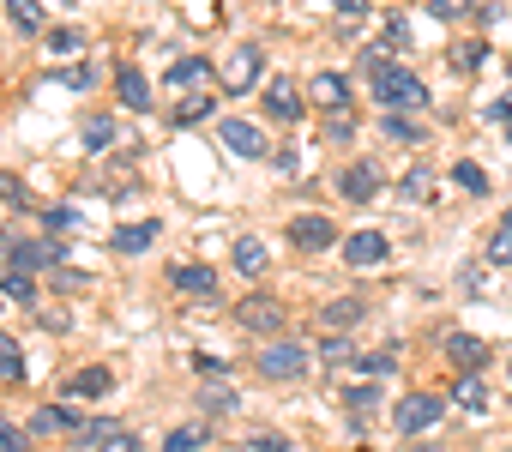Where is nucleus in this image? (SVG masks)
I'll return each instance as SVG.
<instances>
[{
    "instance_id": "obj_1",
    "label": "nucleus",
    "mask_w": 512,
    "mask_h": 452,
    "mask_svg": "<svg viewBox=\"0 0 512 452\" xmlns=\"http://www.w3.org/2000/svg\"><path fill=\"white\" fill-rule=\"evenodd\" d=\"M362 73H368V85H374V103H380V109H428V85H422L410 67L386 61L380 49H362Z\"/></svg>"
},
{
    "instance_id": "obj_2",
    "label": "nucleus",
    "mask_w": 512,
    "mask_h": 452,
    "mask_svg": "<svg viewBox=\"0 0 512 452\" xmlns=\"http://www.w3.org/2000/svg\"><path fill=\"white\" fill-rule=\"evenodd\" d=\"M266 79V49L260 43H241V49H229V61L217 67V85L229 91V97H247L253 85Z\"/></svg>"
},
{
    "instance_id": "obj_3",
    "label": "nucleus",
    "mask_w": 512,
    "mask_h": 452,
    "mask_svg": "<svg viewBox=\"0 0 512 452\" xmlns=\"http://www.w3.org/2000/svg\"><path fill=\"white\" fill-rule=\"evenodd\" d=\"M284 320H290V308H284L278 296H266V290H253V296H241V302H235V326H241V332L278 338V332H284Z\"/></svg>"
},
{
    "instance_id": "obj_4",
    "label": "nucleus",
    "mask_w": 512,
    "mask_h": 452,
    "mask_svg": "<svg viewBox=\"0 0 512 452\" xmlns=\"http://www.w3.org/2000/svg\"><path fill=\"white\" fill-rule=\"evenodd\" d=\"M260 374H266V380L296 386V380H308V350H302L296 338H272V344L260 350Z\"/></svg>"
},
{
    "instance_id": "obj_5",
    "label": "nucleus",
    "mask_w": 512,
    "mask_h": 452,
    "mask_svg": "<svg viewBox=\"0 0 512 452\" xmlns=\"http://www.w3.org/2000/svg\"><path fill=\"white\" fill-rule=\"evenodd\" d=\"M7 266H19V272H55V266H67V242H55V236L7 242Z\"/></svg>"
},
{
    "instance_id": "obj_6",
    "label": "nucleus",
    "mask_w": 512,
    "mask_h": 452,
    "mask_svg": "<svg viewBox=\"0 0 512 452\" xmlns=\"http://www.w3.org/2000/svg\"><path fill=\"white\" fill-rule=\"evenodd\" d=\"M338 193H344L350 205H368V199H380V193H386V175H380V163H374V157H356V163H344V175H338Z\"/></svg>"
},
{
    "instance_id": "obj_7",
    "label": "nucleus",
    "mask_w": 512,
    "mask_h": 452,
    "mask_svg": "<svg viewBox=\"0 0 512 452\" xmlns=\"http://www.w3.org/2000/svg\"><path fill=\"white\" fill-rule=\"evenodd\" d=\"M284 242H296L302 254H320V248H332V242H338V223H332L326 211H302V217H290Z\"/></svg>"
},
{
    "instance_id": "obj_8",
    "label": "nucleus",
    "mask_w": 512,
    "mask_h": 452,
    "mask_svg": "<svg viewBox=\"0 0 512 452\" xmlns=\"http://www.w3.org/2000/svg\"><path fill=\"white\" fill-rule=\"evenodd\" d=\"M440 398L434 392H410V398H398V410H392V422H398V434H428L434 422H440Z\"/></svg>"
},
{
    "instance_id": "obj_9",
    "label": "nucleus",
    "mask_w": 512,
    "mask_h": 452,
    "mask_svg": "<svg viewBox=\"0 0 512 452\" xmlns=\"http://www.w3.org/2000/svg\"><path fill=\"white\" fill-rule=\"evenodd\" d=\"M61 392H67V398H79V404H103V398L115 392V374H109L103 362H91V368H73Z\"/></svg>"
},
{
    "instance_id": "obj_10",
    "label": "nucleus",
    "mask_w": 512,
    "mask_h": 452,
    "mask_svg": "<svg viewBox=\"0 0 512 452\" xmlns=\"http://www.w3.org/2000/svg\"><path fill=\"white\" fill-rule=\"evenodd\" d=\"M25 434H85V416L79 410H67V404H37L31 410V422H25Z\"/></svg>"
},
{
    "instance_id": "obj_11",
    "label": "nucleus",
    "mask_w": 512,
    "mask_h": 452,
    "mask_svg": "<svg viewBox=\"0 0 512 452\" xmlns=\"http://www.w3.org/2000/svg\"><path fill=\"white\" fill-rule=\"evenodd\" d=\"M386 254H392V242H386L380 230H356V236H344V266H356V272L380 266Z\"/></svg>"
},
{
    "instance_id": "obj_12",
    "label": "nucleus",
    "mask_w": 512,
    "mask_h": 452,
    "mask_svg": "<svg viewBox=\"0 0 512 452\" xmlns=\"http://www.w3.org/2000/svg\"><path fill=\"white\" fill-rule=\"evenodd\" d=\"M302 109H308V103H302V91H296L290 79H272V85H266V115H272L278 127H296Z\"/></svg>"
},
{
    "instance_id": "obj_13",
    "label": "nucleus",
    "mask_w": 512,
    "mask_h": 452,
    "mask_svg": "<svg viewBox=\"0 0 512 452\" xmlns=\"http://www.w3.org/2000/svg\"><path fill=\"white\" fill-rule=\"evenodd\" d=\"M169 284H175L181 296H211V290H217V272L199 266V260H175V266H169Z\"/></svg>"
},
{
    "instance_id": "obj_14",
    "label": "nucleus",
    "mask_w": 512,
    "mask_h": 452,
    "mask_svg": "<svg viewBox=\"0 0 512 452\" xmlns=\"http://www.w3.org/2000/svg\"><path fill=\"white\" fill-rule=\"evenodd\" d=\"M157 230H163V223H157V217H139V223H121V230L109 236V248H115V254H145V248L157 242Z\"/></svg>"
},
{
    "instance_id": "obj_15",
    "label": "nucleus",
    "mask_w": 512,
    "mask_h": 452,
    "mask_svg": "<svg viewBox=\"0 0 512 452\" xmlns=\"http://www.w3.org/2000/svg\"><path fill=\"white\" fill-rule=\"evenodd\" d=\"M229 260H235V272H241V278H260V272L272 266V248H266L260 236H235V248H229Z\"/></svg>"
},
{
    "instance_id": "obj_16",
    "label": "nucleus",
    "mask_w": 512,
    "mask_h": 452,
    "mask_svg": "<svg viewBox=\"0 0 512 452\" xmlns=\"http://www.w3.org/2000/svg\"><path fill=\"white\" fill-rule=\"evenodd\" d=\"M235 157H266V139H260V127L253 121H223V133H217Z\"/></svg>"
},
{
    "instance_id": "obj_17",
    "label": "nucleus",
    "mask_w": 512,
    "mask_h": 452,
    "mask_svg": "<svg viewBox=\"0 0 512 452\" xmlns=\"http://www.w3.org/2000/svg\"><path fill=\"white\" fill-rule=\"evenodd\" d=\"M211 79H217V73H211V61H199V55H181V61L169 67V85H175V91H205Z\"/></svg>"
},
{
    "instance_id": "obj_18",
    "label": "nucleus",
    "mask_w": 512,
    "mask_h": 452,
    "mask_svg": "<svg viewBox=\"0 0 512 452\" xmlns=\"http://www.w3.org/2000/svg\"><path fill=\"white\" fill-rule=\"evenodd\" d=\"M446 356H452V362H458L464 374H476V368L488 362V338H470V332H452V338H446Z\"/></svg>"
},
{
    "instance_id": "obj_19",
    "label": "nucleus",
    "mask_w": 512,
    "mask_h": 452,
    "mask_svg": "<svg viewBox=\"0 0 512 452\" xmlns=\"http://www.w3.org/2000/svg\"><path fill=\"white\" fill-rule=\"evenodd\" d=\"M115 97H121L127 109H151V85H145V73H139V67H115Z\"/></svg>"
},
{
    "instance_id": "obj_20",
    "label": "nucleus",
    "mask_w": 512,
    "mask_h": 452,
    "mask_svg": "<svg viewBox=\"0 0 512 452\" xmlns=\"http://www.w3.org/2000/svg\"><path fill=\"white\" fill-rule=\"evenodd\" d=\"M308 97H314L320 109H350V85H344V73H314Z\"/></svg>"
},
{
    "instance_id": "obj_21",
    "label": "nucleus",
    "mask_w": 512,
    "mask_h": 452,
    "mask_svg": "<svg viewBox=\"0 0 512 452\" xmlns=\"http://www.w3.org/2000/svg\"><path fill=\"white\" fill-rule=\"evenodd\" d=\"M7 19H13L25 37H43V31H49V7H43V0H7Z\"/></svg>"
},
{
    "instance_id": "obj_22",
    "label": "nucleus",
    "mask_w": 512,
    "mask_h": 452,
    "mask_svg": "<svg viewBox=\"0 0 512 452\" xmlns=\"http://www.w3.org/2000/svg\"><path fill=\"white\" fill-rule=\"evenodd\" d=\"M0 290H7V302H19V308H37V272H19V266H7L0 272Z\"/></svg>"
},
{
    "instance_id": "obj_23",
    "label": "nucleus",
    "mask_w": 512,
    "mask_h": 452,
    "mask_svg": "<svg viewBox=\"0 0 512 452\" xmlns=\"http://www.w3.org/2000/svg\"><path fill=\"white\" fill-rule=\"evenodd\" d=\"M362 314H368V302H362V296H338V302H326L320 326H326V332H344V326H356Z\"/></svg>"
},
{
    "instance_id": "obj_24",
    "label": "nucleus",
    "mask_w": 512,
    "mask_h": 452,
    "mask_svg": "<svg viewBox=\"0 0 512 452\" xmlns=\"http://www.w3.org/2000/svg\"><path fill=\"white\" fill-rule=\"evenodd\" d=\"M380 133H386V139H398V145H428L422 121H410V115H398V109H386V115H380Z\"/></svg>"
},
{
    "instance_id": "obj_25",
    "label": "nucleus",
    "mask_w": 512,
    "mask_h": 452,
    "mask_svg": "<svg viewBox=\"0 0 512 452\" xmlns=\"http://www.w3.org/2000/svg\"><path fill=\"white\" fill-rule=\"evenodd\" d=\"M0 380H7V386L25 380V350H19V338H7V332H0Z\"/></svg>"
},
{
    "instance_id": "obj_26",
    "label": "nucleus",
    "mask_w": 512,
    "mask_h": 452,
    "mask_svg": "<svg viewBox=\"0 0 512 452\" xmlns=\"http://www.w3.org/2000/svg\"><path fill=\"white\" fill-rule=\"evenodd\" d=\"M43 43H49V55H79V49H85V31H79V25H49Z\"/></svg>"
},
{
    "instance_id": "obj_27",
    "label": "nucleus",
    "mask_w": 512,
    "mask_h": 452,
    "mask_svg": "<svg viewBox=\"0 0 512 452\" xmlns=\"http://www.w3.org/2000/svg\"><path fill=\"white\" fill-rule=\"evenodd\" d=\"M446 61H452V73H476V67L488 61V43H482V37H470V43H452V55H446Z\"/></svg>"
},
{
    "instance_id": "obj_28",
    "label": "nucleus",
    "mask_w": 512,
    "mask_h": 452,
    "mask_svg": "<svg viewBox=\"0 0 512 452\" xmlns=\"http://www.w3.org/2000/svg\"><path fill=\"white\" fill-rule=\"evenodd\" d=\"M211 103H217V97H205V91H187V97L175 103V127H193V121H205V115H211Z\"/></svg>"
},
{
    "instance_id": "obj_29",
    "label": "nucleus",
    "mask_w": 512,
    "mask_h": 452,
    "mask_svg": "<svg viewBox=\"0 0 512 452\" xmlns=\"http://www.w3.org/2000/svg\"><path fill=\"white\" fill-rule=\"evenodd\" d=\"M115 145V115H85V151H109Z\"/></svg>"
},
{
    "instance_id": "obj_30",
    "label": "nucleus",
    "mask_w": 512,
    "mask_h": 452,
    "mask_svg": "<svg viewBox=\"0 0 512 452\" xmlns=\"http://www.w3.org/2000/svg\"><path fill=\"white\" fill-rule=\"evenodd\" d=\"M452 181H458L470 199H482V193H488V169H482V163H470V157H464V163H452Z\"/></svg>"
},
{
    "instance_id": "obj_31",
    "label": "nucleus",
    "mask_w": 512,
    "mask_h": 452,
    "mask_svg": "<svg viewBox=\"0 0 512 452\" xmlns=\"http://www.w3.org/2000/svg\"><path fill=\"white\" fill-rule=\"evenodd\" d=\"M452 404H458V410H488V392H482V380H476V374H458V386H452Z\"/></svg>"
},
{
    "instance_id": "obj_32",
    "label": "nucleus",
    "mask_w": 512,
    "mask_h": 452,
    "mask_svg": "<svg viewBox=\"0 0 512 452\" xmlns=\"http://www.w3.org/2000/svg\"><path fill=\"white\" fill-rule=\"evenodd\" d=\"M344 404H350L356 422H368V416L380 410V386H344Z\"/></svg>"
},
{
    "instance_id": "obj_33",
    "label": "nucleus",
    "mask_w": 512,
    "mask_h": 452,
    "mask_svg": "<svg viewBox=\"0 0 512 452\" xmlns=\"http://www.w3.org/2000/svg\"><path fill=\"white\" fill-rule=\"evenodd\" d=\"M205 440H211V434H205L199 422H187V428H169V434H163V452H199Z\"/></svg>"
},
{
    "instance_id": "obj_34",
    "label": "nucleus",
    "mask_w": 512,
    "mask_h": 452,
    "mask_svg": "<svg viewBox=\"0 0 512 452\" xmlns=\"http://www.w3.org/2000/svg\"><path fill=\"white\" fill-rule=\"evenodd\" d=\"M488 266H512V217H500V230L488 236Z\"/></svg>"
},
{
    "instance_id": "obj_35",
    "label": "nucleus",
    "mask_w": 512,
    "mask_h": 452,
    "mask_svg": "<svg viewBox=\"0 0 512 452\" xmlns=\"http://www.w3.org/2000/svg\"><path fill=\"white\" fill-rule=\"evenodd\" d=\"M320 362H356V344H350L344 332H326V338H320Z\"/></svg>"
},
{
    "instance_id": "obj_36",
    "label": "nucleus",
    "mask_w": 512,
    "mask_h": 452,
    "mask_svg": "<svg viewBox=\"0 0 512 452\" xmlns=\"http://www.w3.org/2000/svg\"><path fill=\"white\" fill-rule=\"evenodd\" d=\"M0 199H7L13 211H25V205H31V187H25V181H19L13 169H0Z\"/></svg>"
},
{
    "instance_id": "obj_37",
    "label": "nucleus",
    "mask_w": 512,
    "mask_h": 452,
    "mask_svg": "<svg viewBox=\"0 0 512 452\" xmlns=\"http://www.w3.org/2000/svg\"><path fill=\"white\" fill-rule=\"evenodd\" d=\"M374 49H410V19H386Z\"/></svg>"
},
{
    "instance_id": "obj_38",
    "label": "nucleus",
    "mask_w": 512,
    "mask_h": 452,
    "mask_svg": "<svg viewBox=\"0 0 512 452\" xmlns=\"http://www.w3.org/2000/svg\"><path fill=\"white\" fill-rule=\"evenodd\" d=\"M350 133H356V115H350V109H326V139H332V145H344Z\"/></svg>"
},
{
    "instance_id": "obj_39",
    "label": "nucleus",
    "mask_w": 512,
    "mask_h": 452,
    "mask_svg": "<svg viewBox=\"0 0 512 452\" xmlns=\"http://www.w3.org/2000/svg\"><path fill=\"white\" fill-rule=\"evenodd\" d=\"M398 193H404V199H428V193H434V175H428V169L416 163V169H410V175L398 181Z\"/></svg>"
},
{
    "instance_id": "obj_40",
    "label": "nucleus",
    "mask_w": 512,
    "mask_h": 452,
    "mask_svg": "<svg viewBox=\"0 0 512 452\" xmlns=\"http://www.w3.org/2000/svg\"><path fill=\"white\" fill-rule=\"evenodd\" d=\"M356 368H362V374H374V380H386V374L398 368V350H380V356L368 350V356H356Z\"/></svg>"
},
{
    "instance_id": "obj_41",
    "label": "nucleus",
    "mask_w": 512,
    "mask_h": 452,
    "mask_svg": "<svg viewBox=\"0 0 512 452\" xmlns=\"http://www.w3.org/2000/svg\"><path fill=\"white\" fill-rule=\"evenodd\" d=\"M0 452H31L25 428H19V422H7V416H0Z\"/></svg>"
},
{
    "instance_id": "obj_42",
    "label": "nucleus",
    "mask_w": 512,
    "mask_h": 452,
    "mask_svg": "<svg viewBox=\"0 0 512 452\" xmlns=\"http://www.w3.org/2000/svg\"><path fill=\"white\" fill-rule=\"evenodd\" d=\"M428 13H434V19H464L470 0H428Z\"/></svg>"
},
{
    "instance_id": "obj_43",
    "label": "nucleus",
    "mask_w": 512,
    "mask_h": 452,
    "mask_svg": "<svg viewBox=\"0 0 512 452\" xmlns=\"http://www.w3.org/2000/svg\"><path fill=\"white\" fill-rule=\"evenodd\" d=\"M55 85H67V91H91V67H67V73H55Z\"/></svg>"
},
{
    "instance_id": "obj_44",
    "label": "nucleus",
    "mask_w": 512,
    "mask_h": 452,
    "mask_svg": "<svg viewBox=\"0 0 512 452\" xmlns=\"http://www.w3.org/2000/svg\"><path fill=\"white\" fill-rule=\"evenodd\" d=\"M55 284H61L67 296H79V290H85L91 278H85V272H73V266H55Z\"/></svg>"
},
{
    "instance_id": "obj_45",
    "label": "nucleus",
    "mask_w": 512,
    "mask_h": 452,
    "mask_svg": "<svg viewBox=\"0 0 512 452\" xmlns=\"http://www.w3.org/2000/svg\"><path fill=\"white\" fill-rule=\"evenodd\" d=\"M97 452H139V434H127V428H115V434H109V440H103Z\"/></svg>"
},
{
    "instance_id": "obj_46",
    "label": "nucleus",
    "mask_w": 512,
    "mask_h": 452,
    "mask_svg": "<svg viewBox=\"0 0 512 452\" xmlns=\"http://www.w3.org/2000/svg\"><path fill=\"white\" fill-rule=\"evenodd\" d=\"M199 404L217 410V416H229V410H235V392H199Z\"/></svg>"
},
{
    "instance_id": "obj_47",
    "label": "nucleus",
    "mask_w": 512,
    "mask_h": 452,
    "mask_svg": "<svg viewBox=\"0 0 512 452\" xmlns=\"http://www.w3.org/2000/svg\"><path fill=\"white\" fill-rule=\"evenodd\" d=\"M253 452H296V446L278 440V434H253Z\"/></svg>"
},
{
    "instance_id": "obj_48",
    "label": "nucleus",
    "mask_w": 512,
    "mask_h": 452,
    "mask_svg": "<svg viewBox=\"0 0 512 452\" xmlns=\"http://www.w3.org/2000/svg\"><path fill=\"white\" fill-rule=\"evenodd\" d=\"M458 290H470V296H482V266H464V272H458Z\"/></svg>"
},
{
    "instance_id": "obj_49",
    "label": "nucleus",
    "mask_w": 512,
    "mask_h": 452,
    "mask_svg": "<svg viewBox=\"0 0 512 452\" xmlns=\"http://www.w3.org/2000/svg\"><path fill=\"white\" fill-rule=\"evenodd\" d=\"M362 7H368V0H332V13H338V19H362Z\"/></svg>"
},
{
    "instance_id": "obj_50",
    "label": "nucleus",
    "mask_w": 512,
    "mask_h": 452,
    "mask_svg": "<svg viewBox=\"0 0 512 452\" xmlns=\"http://www.w3.org/2000/svg\"><path fill=\"white\" fill-rule=\"evenodd\" d=\"M494 121H506V127H512V97H500V103H494Z\"/></svg>"
},
{
    "instance_id": "obj_51",
    "label": "nucleus",
    "mask_w": 512,
    "mask_h": 452,
    "mask_svg": "<svg viewBox=\"0 0 512 452\" xmlns=\"http://www.w3.org/2000/svg\"><path fill=\"white\" fill-rule=\"evenodd\" d=\"M506 139H512V127H506Z\"/></svg>"
},
{
    "instance_id": "obj_52",
    "label": "nucleus",
    "mask_w": 512,
    "mask_h": 452,
    "mask_svg": "<svg viewBox=\"0 0 512 452\" xmlns=\"http://www.w3.org/2000/svg\"><path fill=\"white\" fill-rule=\"evenodd\" d=\"M506 217H512V211H506Z\"/></svg>"
},
{
    "instance_id": "obj_53",
    "label": "nucleus",
    "mask_w": 512,
    "mask_h": 452,
    "mask_svg": "<svg viewBox=\"0 0 512 452\" xmlns=\"http://www.w3.org/2000/svg\"><path fill=\"white\" fill-rule=\"evenodd\" d=\"M428 452H434V446H428Z\"/></svg>"
},
{
    "instance_id": "obj_54",
    "label": "nucleus",
    "mask_w": 512,
    "mask_h": 452,
    "mask_svg": "<svg viewBox=\"0 0 512 452\" xmlns=\"http://www.w3.org/2000/svg\"><path fill=\"white\" fill-rule=\"evenodd\" d=\"M506 374H512V368H506Z\"/></svg>"
}]
</instances>
